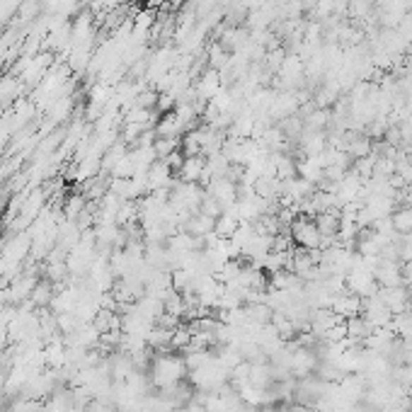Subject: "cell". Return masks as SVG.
<instances>
[{"mask_svg": "<svg viewBox=\"0 0 412 412\" xmlns=\"http://www.w3.org/2000/svg\"><path fill=\"white\" fill-rule=\"evenodd\" d=\"M291 240L303 250H323V235L318 230L315 218H293L291 221Z\"/></svg>", "mask_w": 412, "mask_h": 412, "instance_id": "1", "label": "cell"}, {"mask_svg": "<svg viewBox=\"0 0 412 412\" xmlns=\"http://www.w3.org/2000/svg\"><path fill=\"white\" fill-rule=\"evenodd\" d=\"M391 225L395 233H412V206H400V211L391 213Z\"/></svg>", "mask_w": 412, "mask_h": 412, "instance_id": "2", "label": "cell"}]
</instances>
